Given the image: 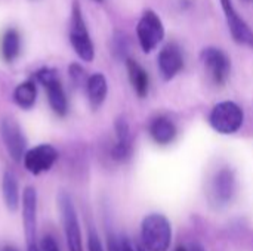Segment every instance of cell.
Instances as JSON below:
<instances>
[{"label": "cell", "instance_id": "4fadbf2b", "mask_svg": "<svg viewBox=\"0 0 253 251\" xmlns=\"http://www.w3.org/2000/svg\"><path fill=\"white\" fill-rule=\"evenodd\" d=\"M157 64H159L162 77L166 81L172 80L184 67V59H182V53H181L179 47L172 43L166 44L159 53Z\"/></svg>", "mask_w": 253, "mask_h": 251}, {"label": "cell", "instance_id": "30bf717a", "mask_svg": "<svg viewBox=\"0 0 253 251\" xmlns=\"http://www.w3.org/2000/svg\"><path fill=\"white\" fill-rule=\"evenodd\" d=\"M22 223L27 238V247L37 246L36 225H37V192L34 188L27 186L22 194Z\"/></svg>", "mask_w": 253, "mask_h": 251}, {"label": "cell", "instance_id": "7402d4cb", "mask_svg": "<svg viewBox=\"0 0 253 251\" xmlns=\"http://www.w3.org/2000/svg\"><path fill=\"white\" fill-rule=\"evenodd\" d=\"M107 247H108V251H123V243L122 240H117L114 235H108Z\"/></svg>", "mask_w": 253, "mask_h": 251}, {"label": "cell", "instance_id": "9c48e42d", "mask_svg": "<svg viewBox=\"0 0 253 251\" xmlns=\"http://www.w3.org/2000/svg\"><path fill=\"white\" fill-rule=\"evenodd\" d=\"M56 160H58L56 149L52 145L42 143L27 151L22 158V163H24V167L31 175H40V173L49 172Z\"/></svg>", "mask_w": 253, "mask_h": 251}, {"label": "cell", "instance_id": "ba28073f", "mask_svg": "<svg viewBox=\"0 0 253 251\" xmlns=\"http://www.w3.org/2000/svg\"><path fill=\"white\" fill-rule=\"evenodd\" d=\"M0 136L4 143V148L10 158L16 163L22 161L25 155L27 139L19 127V124L13 118H4L0 123Z\"/></svg>", "mask_w": 253, "mask_h": 251}, {"label": "cell", "instance_id": "2e32d148", "mask_svg": "<svg viewBox=\"0 0 253 251\" xmlns=\"http://www.w3.org/2000/svg\"><path fill=\"white\" fill-rule=\"evenodd\" d=\"M126 68H127V75H129V80L135 93L139 98H145L150 89V78H148L147 71L135 59H130V58L126 59Z\"/></svg>", "mask_w": 253, "mask_h": 251}, {"label": "cell", "instance_id": "5bb4252c", "mask_svg": "<svg viewBox=\"0 0 253 251\" xmlns=\"http://www.w3.org/2000/svg\"><path fill=\"white\" fill-rule=\"evenodd\" d=\"M176 126L168 117H157L150 124V135L153 141L159 145H168L176 138Z\"/></svg>", "mask_w": 253, "mask_h": 251}, {"label": "cell", "instance_id": "e0dca14e", "mask_svg": "<svg viewBox=\"0 0 253 251\" xmlns=\"http://www.w3.org/2000/svg\"><path fill=\"white\" fill-rule=\"evenodd\" d=\"M1 189H3V200H4L7 210L16 212L19 207V188H18V180L15 175L9 170L3 176Z\"/></svg>", "mask_w": 253, "mask_h": 251}, {"label": "cell", "instance_id": "83f0119b", "mask_svg": "<svg viewBox=\"0 0 253 251\" xmlns=\"http://www.w3.org/2000/svg\"><path fill=\"white\" fill-rule=\"evenodd\" d=\"M176 251H188L185 247H182V246H179L178 249H176Z\"/></svg>", "mask_w": 253, "mask_h": 251}, {"label": "cell", "instance_id": "d6986e66", "mask_svg": "<svg viewBox=\"0 0 253 251\" xmlns=\"http://www.w3.org/2000/svg\"><path fill=\"white\" fill-rule=\"evenodd\" d=\"M1 56L6 62H13L21 50V37L16 30H7L1 38Z\"/></svg>", "mask_w": 253, "mask_h": 251}, {"label": "cell", "instance_id": "3957f363", "mask_svg": "<svg viewBox=\"0 0 253 251\" xmlns=\"http://www.w3.org/2000/svg\"><path fill=\"white\" fill-rule=\"evenodd\" d=\"M70 41L77 53V56L82 61L90 62L95 58V47L92 43V38L89 36L87 27L83 19V13L80 9L79 1L73 3V10H71V25H70Z\"/></svg>", "mask_w": 253, "mask_h": 251}, {"label": "cell", "instance_id": "277c9868", "mask_svg": "<svg viewBox=\"0 0 253 251\" xmlns=\"http://www.w3.org/2000/svg\"><path fill=\"white\" fill-rule=\"evenodd\" d=\"M58 204H59V212H61V217H62V225H64L68 250L83 251L79 217H77V212H76L71 197L67 192H61L58 197Z\"/></svg>", "mask_w": 253, "mask_h": 251}, {"label": "cell", "instance_id": "6da1fadb", "mask_svg": "<svg viewBox=\"0 0 253 251\" xmlns=\"http://www.w3.org/2000/svg\"><path fill=\"white\" fill-rule=\"evenodd\" d=\"M141 238L147 251H168L172 243L170 222L163 215H148L141 225Z\"/></svg>", "mask_w": 253, "mask_h": 251}, {"label": "cell", "instance_id": "5b68a950", "mask_svg": "<svg viewBox=\"0 0 253 251\" xmlns=\"http://www.w3.org/2000/svg\"><path fill=\"white\" fill-rule=\"evenodd\" d=\"M136 36L141 49L145 53L153 52L165 37V27L159 15L153 10H147L136 25Z\"/></svg>", "mask_w": 253, "mask_h": 251}, {"label": "cell", "instance_id": "ffe728a7", "mask_svg": "<svg viewBox=\"0 0 253 251\" xmlns=\"http://www.w3.org/2000/svg\"><path fill=\"white\" fill-rule=\"evenodd\" d=\"M68 71H70V77H71V80H73V83H74L76 86H82V84L86 86L89 77L86 75L84 70H83L79 64H73V65L70 67Z\"/></svg>", "mask_w": 253, "mask_h": 251}, {"label": "cell", "instance_id": "f1b7e54d", "mask_svg": "<svg viewBox=\"0 0 253 251\" xmlns=\"http://www.w3.org/2000/svg\"><path fill=\"white\" fill-rule=\"evenodd\" d=\"M136 251H145V249H138Z\"/></svg>", "mask_w": 253, "mask_h": 251}, {"label": "cell", "instance_id": "cb8c5ba5", "mask_svg": "<svg viewBox=\"0 0 253 251\" xmlns=\"http://www.w3.org/2000/svg\"><path fill=\"white\" fill-rule=\"evenodd\" d=\"M122 243H123V251H136L132 249V246L127 240H122Z\"/></svg>", "mask_w": 253, "mask_h": 251}, {"label": "cell", "instance_id": "44dd1931", "mask_svg": "<svg viewBox=\"0 0 253 251\" xmlns=\"http://www.w3.org/2000/svg\"><path fill=\"white\" fill-rule=\"evenodd\" d=\"M87 250L89 251H104L102 249V244L96 235L95 231H89V237H87Z\"/></svg>", "mask_w": 253, "mask_h": 251}, {"label": "cell", "instance_id": "9a60e30c", "mask_svg": "<svg viewBox=\"0 0 253 251\" xmlns=\"http://www.w3.org/2000/svg\"><path fill=\"white\" fill-rule=\"evenodd\" d=\"M86 92H87V99H89L90 107L93 109H98L104 104L107 93H108V84H107L105 75L101 72L89 75L87 83H86Z\"/></svg>", "mask_w": 253, "mask_h": 251}, {"label": "cell", "instance_id": "d4e9b609", "mask_svg": "<svg viewBox=\"0 0 253 251\" xmlns=\"http://www.w3.org/2000/svg\"><path fill=\"white\" fill-rule=\"evenodd\" d=\"M190 251H206L200 244H193L191 247H190Z\"/></svg>", "mask_w": 253, "mask_h": 251}, {"label": "cell", "instance_id": "7c38bea8", "mask_svg": "<svg viewBox=\"0 0 253 251\" xmlns=\"http://www.w3.org/2000/svg\"><path fill=\"white\" fill-rule=\"evenodd\" d=\"M212 198L216 204L225 206L228 204L234 194H236V176L230 169H222L216 173L213 178L212 186H211Z\"/></svg>", "mask_w": 253, "mask_h": 251}, {"label": "cell", "instance_id": "484cf974", "mask_svg": "<svg viewBox=\"0 0 253 251\" xmlns=\"http://www.w3.org/2000/svg\"><path fill=\"white\" fill-rule=\"evenodd\" d=\"M0 251H18L15 247H10V246H6V247H3Z\"/></svg>", "mask_w": 253, "mask_h": 251}, {"label": "cell", "instance_id": "52a82bcc", "mask_svg": "<svg viewBox=\"0 0 253 251\" xmlns=\"http://www.w3.org/2000/svg\"><path fill=\"white\" fill-rule=\"evenodd\" d=\"M200 58L212 81L218 86L225 84L231 72V62L227 53L218 47H206L202 50Z\"/></svg>", "mask_w": 253, "mask_h": 251}, {"label": "cell", "instance_id": "ac0fdd59", "mask_svg": "<svg viewBox=\"0 0 253 251\" xmlns=\"http://www.w3.org/2000/svg\"><path fill=\"white\" fill-rule=\"evenodd\" d=\"M37 99V87L36 83L28 80L18 84L13 90V101L22 109H31Z\"/></svg>", "mask_w": 253, "mask_h": 251}, {"label": "cell", "instance_id": "8992f818", "mask_svg": "<svg viewBox=\"0 0 253 251\" xmlns=\"http://www.w3.org/2000/svg\"><path fill=\"white\" fill-rule=\"evenodd\" d=\"M36 80L46 89L47 101L53 112L58 115H65L68 111V102L56 71L52 68H42L36 72Z\"/></svg>", "mask_w": 253, "mask_h": 251}, {"label": "cell", "instance_id": "4316f807", "mask_svg": "<svg viewBox=\"0 0 253 251\" xmlns=\"http://www.w3.org/2000/svg\"><path fill=\"white\" fill-rule=\"evenodd\" d=\"M27 251H40V250H39V247H37V246H34V247H27Z\"/></svg>", "mask_w": 253, "mask_h": 251}, {"label": "cell", "instance_id": "f546056e", "mask_svg": "<svg viewBox=\"0 0 253 251\" xmlns=\"http://www.w3.org/2000/svg\"><path fill=\"white\" fill-rule=\"evenodd\" d=\"M98 1H99V0H98Z\"/></svg>", "mask_w": 253, "mask_h": 251}, {"label": "cell", "instance_id": "8fae6325", "mask_svg": "<svg viewBox=\"0 0 253 251\" xmlns=\"http://www.w3.org/2000/svg\"><path fill=\"white\" fill-rule=\"evenodd\" d=\"M228 27H230V33L233 36V38L243 46L252 47L253 49V31L252 28L245 22V19L236 12L234 6H233V0H221Z\"/></svg>", "mask_w": 253, "mask_h": 251}, {"label": "cell", "instance_id": "7a4b0ae2", "mask_svg": "<svg viewBox=\"0 0 253 251\" xmlns=\"http://www.w3.org/2000/svg\"><path fill=\"white\" fill-rule=\"evenodd\" d=\"M243 121L245 112L242 107L233 101L216 104L209 114V123L212 129L221 135H233L239 132V129L243 126Z\"/></svg>", "mask_w": 253, "mask_h": 251}, {"label": "cell", "instance_id": "603a6c76", "mask_svg": "<svg viewBox=\"0 0 253 251\" xmlns=\"http://www.w3.org/2000/svg\"><path fill=\"white\" fill-rule=\"evenodd\" d=\"M42 250L43 251H59L58 244L55 243V240L52 237H44L42 240Z\"/></svg>", "mask_w": 253, "mask_h": 251}]
</instances>
